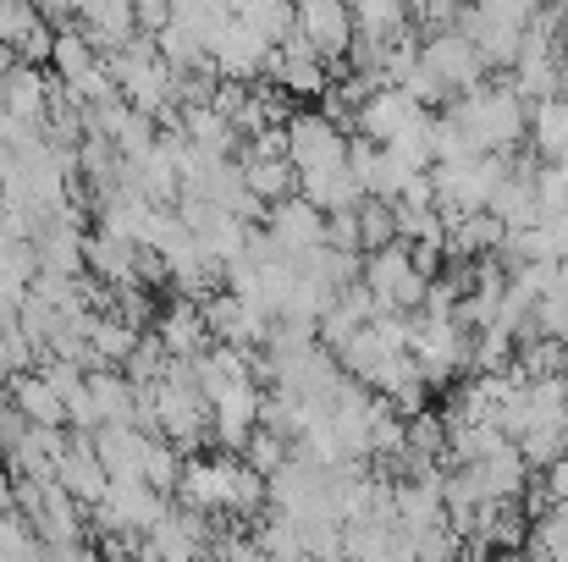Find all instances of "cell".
Returning <instances> with one entry per match:
<instances>
[{
	"instance_id": "7dc6e473",
	"label": "cell",
	"mask_w": 568,
	"mask_h": 562,
	"mask_svg": "<svg viewBox=\"0 0 568 562\" xmlns=\"http://www.w3.org/2000/svg\"><path fill=\"white\" fill-rule=\"evenodd\" d=\"M564 513H568V508H564Z\"/></svg>"
},
{
	"instance_id": "5b68a950",
	"label": "cell",
	"mask_w": 568,
	"mask_h": 562,
	"mask_svg": "<svg viewBox=\"0 0 568 562\" xmlns=\"http://www.w3.org/2000/svg\"><path fill=\"white\" fill-rule=\"evenodd\" d=\"M419 67H425V78L442 89V100H464V94H475L480 83H486V55L475 50V39L464 33V28H447V33H425V44H419Z\"/></svg>"
},
{
	"instance_id": "f35d334b",
	"label": "cell",
	"mask_w": 568,
	"mask_h": 562,
	"mask_svg": "<svg viewBox=\"0 0 568 562\" xmlns=\"http://www.w3.org/2000/svg\"><path fill=\"white\" fill-rule=\"evenodd\" d=\"M39 28H44V17H39L33 6H22V0H0V44H6V50H22Z\"/></svg>"
},
{
	"instance_id": "30bf717a",
	"label": "cell",
	"mask_w": 568,
	"mask_h": 562,
	"mask_svg": "<svg viewBox=\"0 0 568 562\" xmlns=\"http://www.w3.org/2000/svg\"><path fill=\"white\" fill-rule=\"evenodd\" d=\"M458 480H464V491L480 502V508H508V502H519L525 491H530V463H525V452L508 441V447H497L491 458H480V463H469V469H453Z\"/></svg>"
},
{
	"instance_id": "8d00e7d4",
	"label": "cell",
	"mask_w": 568,
	"mask_h": 562,
	"mask_svg": "<svg viewBox=\"0 0 568 562\" xmlns=\"http://www.w3.org/2000/svg\"><path fill=\"white\" fill-rule=\"evenodd\" d=\"M464 535L453 524H436V530H408V562H464Z\"/></svg>"
},
{
	"instance_id": "277c9868",
	"label": "cell",
	"mask_w": 568,
	"mask_h": 562,
	"mask_svg": "<svg viewBox=\"0 0 568 562\" xmlns=\"http://www.w3.org/2000/svg\"><path fill=\"white\" fill-rule=\"evenodd\" d=\"M365 293L381 304V315H414L425 309V293H430V276L414 265V248L408 243H392L381 254H365Z\"/></svg>"
},
{
	"instance_id": "603a6c76",
	"label": "cell",
	"mask_w": 568,
	"mask_h": 562,
	"mask_svg": "<svg viewBox=\"0 0 568 562\" xmlns=\"http://www.w3.org/2000/svg\"><path fill=\"white\" fill-rule=\"evenodd\" d=\"M78 33H83L100 55H116L122 44L139 39V11L122 6V0H94V6L78 11Z\"/></svg>"
},
{
	"instance_id": "b9f144b4",
	"label": "cell",
	"mask_w": 568,
	"mask_h": 562,
	"mask_svg": "<svg viewBox=\"0 0 568 562\" xmlns=\"http://www.w3.org/2000/svg\"><path fill=\"white\" fill-rule=\"evenodd\" d=\"M44 562H100V552L89 541H78V546H44Z\"/></svg>"
},
{
	"instance_id": "f6af8a7d",
	"label": "cell",
	"mask_w": 568,
	"mask_h": 562,
	"mask_svg": "<svg viewBox=\"0 0 568 562\" xmlns=\"http://www.w3.org/2000/svg\"><path fill=\"white\" fill-rule=\"evenodd\" d=\"M105 562H139V558H128V552H111V558H105Z\"/></svg>"
},
{
	"instance_id": "ffe728a7",
	"label": "cell",
	"mask_w": 568,
	"mask_h": 562,
	"mask_svg": "<svg viewBox=\"0 0 568 562\" xmlns=\"http://www.w3.org/2000/svg\"><path fill=\"white\" fill-rule=\"evenodd\" d=\"M343 562H408V530L397 519L343 524Z\"/></svg>"
},
{
	"instance_id": "7a4b0ae2",
	"label": "cell",
	"mask_w": 568,
	"mask_h": 562,
	"mask_svg": "<svg viewBox=\"0 0 568 562\" xmlns=\"http://www.w3.org/2000/svg\"><path fill=\"white\" fill-rule=\"evenodd\" d=\"M150 391H155V436H166L172 447H183V458H189L193 447L210 441V397L199 391L193 365L172 359L166 375Z\"/></svg>"
},
{
	"instance_id": "2e32d148",
	"label": "cell",
	"mask_w": 568,
	"mask_h": 562,
	"mask_svg": "<svg viewBox=\"0 0 568 562\" xmlns=\"http://www.w3.org/2000/svg\"><path fill=\"white\" fill-rule=\"evenodd\" d=\"M210 61H215V72H221L226 83H254L260 72H271L276 50H271L260 33H248V28L237 22V6H232V28L210 44Z\"/></svg>"
},
{
	"instance_id": "9c48e42d",
	"label": "cell",
	"mask_w": 568,
	"mask_h": 562,
	"mask_svg": "<svg viewBox=\"0 0 568 562\" xmlns=\"http://www.w3.org/2000/svg\"><path fill=\"white\" fill-rule=\"evenodd\" d=\"M469 331L458 326V320H436V315H414V343H408V354H414V365L425 375V386H447L453 375L469 365Z\"/></svg>"
},
{
	"instance_id": "9a60e30c",
	"label": "cell",
	"mask_w": 568,
	"mask_h": 562,
	"mask_svg": "<svg viewBox=\"0 0 568 562\" xmlns=\"http://www.w3.org/2000/svg\"><path fill=\"white\" fill-rule=\"evenodd\" d=\"M260 226H265V232H271V243H276V248H287V254H315V248H326V215H321L304 193H293V198L271 204Z\"/></svg>"
},
{
	"instance_id": "f546056e",
	"label": "cell",
	"mask_w": 568,
	"mask_h": 562,
	"mask_svg": "<svg viewBox=\"0 0 568 562\" xmlns=\"http://www.w3.org/2000/svg\"><path fill=\"white\" fill-rule=\"evenodd\" d=\"M193 380H199V391L215 402L221 391L254 380V354H243V348H210V354L193 365Z\"/></svg>"
},
{
	"instance_id": "ac0fdd59",
	"label": "cell",
	"mask_w": 568,
	"mask_h": 562,
	"mask_svg": "<svg viewBox=\"0 0 568 562\" xmlns=\"http://www.w3.org/2000/svg\"><path fill=\"white\" fill-rule=\"evenodd\" d=\"M155 337H161V348H166L172 359H183V365H199V359L215 348V337H210V326H204V309L189 304V298H172V304L161 309Z\"/></svg>"
},
{
	"instance_id": "e0dca14e",
	"label": "cell",
	"mask_w": 568,
	"mask_h": 562,
	"mask_svg": "<svg viewBox=\"0 0 568 562\" xmlns=\"http://www.w3.org/2000/svg\"><path fill=\"white\" fill-rule=\"evenodd\" d=\"M55 486H67L89 513L100 508V497L111 491V474H105V463L94 452V436H67V452L55 463Z\"/></svg>"
},
{
	"instance_id": "1f68e13d",
	"label": "cell",
	"mask_w": 568,
	"mask_h": 562,
	"mask_svg": "<svg viewBox=\"0 0 568 562\" xmlns=\"http://www.w3.org/2000/svg\"><path fill=\"white\" fill-rule=\"evenodd\" d=\"M139 343H144V331H133V326L116 320V315H94V326H89V348H94V365H100V370L128 365V359L139 354Z\"/></svg>"
},
{
	"instance_id": "f1b7e54d",
	"label": "cell",
	"mask_w": 568,
	"mask_h": 562,
	"mask_svg": "<svg viewBox=\"0 0 568 562\" xmlns=\"http://www.w3.org/2000/svg\"><path fill=\"white\" fill-rule=\"evenodd\" d=\"M89 397H94V408H100V430H105V425H139V397H144V391L122 370H94L89 375Z\"/></svg>"
},
{
	"instance_id": "ee69618b",
	"label": "cell",
	"mask_w": 568,
	"mask_h": 562,
	"mask_svg": "<svg viewBox=\"0 0 568 562\" xmlns=\"http://www.w3.org/2000/svg\"><path fill=\"white\" fill-rule=\"evenodd\" d=\"M6 337H11V326H0V375H6Z\"/></svg>"
},
{
	"instance_id": "e575fe53",
	"label": "cell",
	"mask_w": 568,
	"mask_h": 562,
	"mask_svg": "<svg viewBox=\"0 0 568 562\" xmlns=\"http://www.w3.org/2000/svg\"><path fill=\"white\" fill-rule=\"evenodd\" d=\"M183 469H189L183 447H172L166 436H150V452H144V486H155L161 497H172V491L183 486Z\"/></svg>"
},
{
	"instance_id": "4fadbf2b",
	"label": "cell",
	"mask_w": 568,
	"mask_h": 562,
	"mask_svg": "<svg viewBox=\"0 0 568 562\" xmlns=\"http://www.w3.org/2000/svg\"><path fill=\"white\" fill-rule=\"evenodd\" d=\"M293 33H298L326 67H332V61H348V55H354V39H359V33H354V11H348L343 0H304Z\"/></svg>"
},
{
	"instance_id": "836d02e7",
	"label": "cell",
	"mask_w": 568,
	"mask_h": 562,
	"mask_svg": "<svg viewBox=\"0 0 568 562\" xmlns=\"http://www.w3.org/2000/svg\"><path fill=\"white\" fill-rule=\"evenodd\" d=\"M408 28H414V17H408L403 6H392V0H365V6H354V33H359V39L386 44V39H397V33H408Z\"/></svg>"
},
{
	"instance_id": "8fae6325",
	"label": "cell",
	"mask_w": 568,
	"mask_h": 562,
	"mask_svg": "<svg viewBox=\"0 0 568 562\" xmlns=\"http://www.w3.org/2000/svg\"><path fill=\"white\" fill-rule=\"evenodd\" d=\"M210 552H215L210 519H199L189 508H166V519L144 535L139 562H210Z\"/></svg>"
},
{
	"instance_id": "cb8c5ba5",
	"label": "cell",
	"mask_w": 568,
	"mask_h": 562,
	"mask_svg": "<svg viewBox=\"0 0 568 562\" xmlns=\"http://www.w3.org/2000/svg\"><path fill=\"white\" fill-rule=\"evenodd\" d=\"M419 116H425V105H419V100H408L403 89H376V94H371V105L359 111V139H371V144L386 150V144H392L403 127H414Z\"/></svg>"
},
{
	"instance_id": "ab89813d",
	"label": "cell",
	"mask_w": 568,
	"mask_h": 562,
	"mask_svg": "<svg viewBox=\"0 0 568 562\" xmlns=\"http://www.w3.org/2000/svg\"><path fill=\"white\" fill-rule=\"evenodd\" d=\"M166 365H172V354H166V348H161V337L150 331V337L139 343V354H133V359L122 365V375H128L133 386H155V380L166 375Z\"/></svg>"
},
{
	"instance_id": "52a82bcc",
	"label": "cell",
	"mask_w": 568,
	"mask_h": 562,
	"mask_svg": "<svg viewBox=\"0 0 568 562\" xmlns=\"http://www.w3.org/2000/svg\"><path fill=\"white\" fill-rule=\"evenodd\" d=\"M348 133L326 116V111H293L287 122V161L298 177H315V172H343L348 166Z\"/></svg>"
},
{
	"instance_id": "d6a6232c",
	"label": "cell",
	"mask_w": 568,
	"mask_h": 562,
	"mask_svg": "<svg viewBox=\"0 0 568 562\" xmlns=\"http://www.w3.org/2000/svg\"><path fill=\"white\" fill-rule=\"evenodd\" d=\"M237 22H243L248 33H260L271 50H282V44L293 39V28H298V11L282 6V0H243V6H237Z\"/></svg>"
},
{
	"instance_id": "60d3db41",
	"label": "cell",
	"mask_w": 568,
	"mask_h": 562,
	"mask_svg": "<svg viewBox=\"0 0 568 562\" xmlns=\"http://www.w3.org/2000/svg\"><path fill=\"white\" fill-rule=\"evenodd\" d=\"M541 210H547V215H564V221H568V161H558V166H541Z\"/></svg>"
},
{
	"instance_id": "484cf974",
	"label": "cell",
	"mask_w": 568,
	"mask_h": 562,
	"mask_svg": "<svg viewBox=\"0 0 568 562\" xmlns=\"http://www.w3.org/2000/svg\"><path fill=\"white\" fill-rule=\"evenodd\" d=\"M94 452L105 463L111 480H144V452H150V430L139 425H105L94 436Z\"/></svg>"
},
{
	"instance_id": "d6986e66",
	"label": "cell",
	"mask_w": 568,
	"mask_h": 562,
	"mask_svg": "<svg viewBox=\"0 0 568 562\" xmlns=\"http://www.w3.org/2000/svg\"><path fill=\"white\" fill-rule=\"evenodd\" d=\"M139 259H144V248H133V243H122V237H111V232H89V243H83V270H89L105 293L139 287Z\"/></svg>"
},
{
	"instance_id": "3957f363",
	"label": "cell",
	"mask_w": 568,
	"mask_h": 562,
	"mask_svg": "<svg viewBox=\"0 0 568 562\" xmlns=\"http://www.w3.org/2000/svg\"><path fill=\"white\" fill-rule=\"evenodd\" d=\"M530 22H536V6H525V0H480V6H464V17H458V28L475 39L486 67H514Z\"/></svg>"
},
{
	"instance_id": "44dd1931",
	"label": "cell",
	"mask_w": 568,
	"mask_h": 562,
	"mask_svg": "<svg viewBox=\"0 0 568 562\" xmlns=\"http://www.w3.org/2000/svg\"><path fill=\"white\" fill-rule=\"evenodd\" d=\"M271 83L282 89V94H298V100H310V94H321L326 100V89H332V72H326V61L293 33L282 50H276V61H271Z\"/></svg>"
},
{
	"instance_id": "4316f807",
	"label": "cell",
	"mask_w": 568,
	"mask_h": 562,
	"mask_svg": "<svg viewBox=\"0 0 568 562\" xmlns=\"http://www.w3.org/2000/svg\"><path fill=\"white\" fill-rule=\"evenodd\" d=\"M11 402L28 425H44V430H67V402L55 397V386L44 380L39 370L11 375Z\"/></svg>"
},
{
	"instance_id": "4dcf8cb0",
	"label": "cell",
	"mask_w": 568,
	"mask_h": 562,
	"mask_svg": "<svg viewBox=\"0 0 568 562\" xmlns=\"http://www.w3.org/2000/svg\"><path fill=\"white\" fill-rule=\"evenodd\" d=\"M530 150H536V161H547V166L568 161V100L530 105Z\"/></svg>"
},
{
	"instance_id": "7bdbcfd3",
	"label": "cell",
	"mask_w": 568,
	"mask_h": 562,
	"mask_svg": "<svg viewBox=\"0 0 568 562\" xmlns=\"http://www.w3.org/2000/svg\"><path fill=\"white\" fill-rule=\"evenodd\" d=\"M6 508H17V474H11V463H6V452H0V513Z\"/></svg>"
},
{
	"instance_id": "d590c367",
	"label": "cell",
	"mask_w": 568,
	"mask_h": 562,
	"mask_svg": "<svg viewBox=\"0 0 568 562\" xmlns=\"http://www.w3.org/2000/svg\"><path fill=\"white\" fill-rule=\"evenodd\" d=\"M237 458H243V463H248V469H254L260 480H271L276 469H287V463H293V441L260 425V430H254V441H248V447H243Z\"/></svg>"
},
{
	"instance_id": "83f0119b",
	"label": "cell",
	"mask_w": 568,
	"mask_h": 562,
	"mask_svg": "<svg viewBox=\"0 0 568 562\" xmlns=\"http://www.w3.org/2000/svg\"><path fill=\"white\" fill-rule=\"evenodd\" d=\"M237 166H243V177H248V193H254L265 210L298 193V172H293L287 155H248V150H243Z\"/></svg>"
},
{
	"instance_id": "5bb4252c",
	"label": "cell",
	"mask_w": 568,
	"mask_h": 562,
	"mask_svg": "<svg viewBox=\"0 0 568 562\" xmlns=\"http://www.w3.org/2000/svg\"><path fill=\"white\" fill-rule=\"evenodd\" d=\"M232 469H237V458H232V452H221V458H199V452H193L189 469H183V486H178L183 508L199 513V519H226Z\"/></svg>"
},
{
	"instance_id": "8992f818",
	"label": "cell",
	"mask_w": 568,
	"mask_h": 562,
	"mask_svg": "<svg viewBox=\"0 0 568 562\" xmlns=\"http://www.w3.org/2000/svg\"><path fill=\"white\" fill-rule=\"evenodd\" d=\"M17 513L39 530V541L44 546H78V541H89V508L67 491V486H28V480H17Z\"/></svg>"
},
{
	"instance_id": "74e56055",
	"label": "cell",
	"mask_w": 568,
	"mask_h": 562,
	"mask_svg": "<svg viewBox=\"0 0 568 562\" xmlns=\"http://www.w3.org/2000/svg\"><path fill=\"white\" fill-rule=\"evenodd\" d=\"M359 243H365V254H381V248L397 243V215H392V204H381V198H365V204H359Z\"/></svg>"
},
{
	"instance_id": "d4e9b609",
	"label": "cell",
	"mask_w": 568,
	"mask_h": 562,
	"mask_svg": "<svg viewBox=\"0 0 568 562\" xmlns=\"http://www.w3.org/2000/svg\"><path fill=\"white\" fill-rule=\"evenodd\" d=\"M376 315H381V304L365 293V282H359V287H348V293L326 309V320H321V348H326V354H343V348H348V343L376 320Z\"/></svg>"
},
{
	"instance_id": "7402d4cb",
	"label": "cell",
	"mask_w": 568,
	"mask_h": 562,
	"mask_svg": "<svg viewBox=\"0 0 568 562\" xmlns=\"http://www.w3.org/2000/svg\"><path fill=\"white\" fill-rule=\"evenodd\" d=\"M491 215L508 232H525V226L541 221V166L536 161H514L508 183L497 187V198H491Z\"/></svg>"
},
{
	"instance_id": "7c38bea8",
	"label": "cell",
	"mask_w": 568,
	"mask_h": 562,
	"mask_svg": "<svg viewBox=\"0 0 568 562\" xmlns=\"http://www.w3.org/2000/svg\"><path fill=\"white\" fill-rule=\"evenodd\" d=\"M260 425H265V391H260V380L232 386V391H221V397L210 402V441L226 447L232 458L254 441Z\"/></svg>"
},
{
	"instance_id": "6da1fadb",
	"label": "cell",
	"mask_w": 568,
	"mask_h": 562,
	"mask_svg": "<svg viewBox=\"0 0 568 562\" xmlns=\"http://www.w3.org/2000/svg\"><path fill=\"white\" fill-rule=\"evenodd\" d=\"M447 116L464 127L475 155H514L530 139V105L519 100L514 83H480L475 94L453 100Z\"/></svg>"
},
{
	"instance_id": "ba28073f",
	"label": "cell",
	"mask_w": 568,
	"mask_h": 562,
	"mask_svg": "<svg viewBox=\"0 0 568 562\" xmlns=\"http://www.w3.org/2000/svg\"><path fill=\"white\" fill-rule=\"evenodd\" d=\"M166 508L172 502L155 486H144V480H111V491L94 508V530H100V541L105 535H150L166 519Z\"/></svg>"
},
{
	"instance_id": "bcb514c9",
	"label": "cell",
	"mask_w": 568,
	"mask_h": 562,
	"mask_svg": "<svg viewBox=\"0 0 568 562\" xmlns=\"http://www.w3.org/2000/svg\"><path fill=\"white\" fill-rule=\"evenodd\" d=\"M564 447H568V413H564Z\"/></svg>"
}]
</instances>
